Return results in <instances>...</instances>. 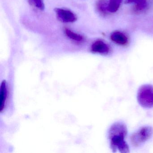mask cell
I'll return each mask as SVG.
<instances>
[{
  "instance_id": "cell-7",
  "label": "cell",
  "mask_w": 153,
  "mask_h": 153,
  "mask_svg": "<svg viewBox=\"0 0 153 153\" xmlns=\"http://www.w3.org/2000/svg\"><path fill=\"white\" fill-rule=\"evenodd\" d=\"M8 90L7 83L3 81L1 86V112L5 109L7 97Z\"/></svg>"
},
{
  "instance_id": "cell-2",
  "label": "cell",
  "mask_w": 153,
  "mask_h": 153,
  "mask_svg": "<svg viewBox=\"0 0 153 153\" xmlns=\"http://www.w3.org/2000/svg\"><path fill=\"white\" fill-rule=\"evenodd\" d=\"M137 99L139 104L145 108L153 107V86L144 85L138 90Z\"/></svg>"
},
{
  "instance_id": "cell-1",
  "label": "cell",
  "mask_w": 153,
  "mask_h": 153,
  "mask_svg": "<svg viewBox=\"0 0 153 153\" xmlns=\"http://www.w3.org/2000/svg\"><path fill=\"white\" fill-rule=\"evenodd\" d=\"M127 126L122 122L114 123L108 131V138L113 152L117 150L121 153L129 152V148L125 139L127 135Z\"/></svg>"
},
{
  "instance_id": "cell-8",
  "label": "cell",
  "mask_w": 153,
  "mask_h": 153,
  "mask_svg": "<svg viewBox=\"0 0 153 153\" xmlns=\"http://www.w3.org/2000/svg\"><path fill=\"white\" fill-rule=\"evenodd\" d=\"M123 0H108V10L114 13L118 11Z\"/></svg>"
},
{
  "instance_id": "cell-3",
  "label": "cell",
  "mask_w": 153,
  "mask_h": 153,
  "mask_svg": "<svg viewBox=\"0 0 153 153\" xmlns=\"http://www.w3.org/2000/svg\"><path fill=\"white\" fill-rule=\"evenodd\" d=\"M153 128L151 126H143L133 133L130 137L131 145L139 147L146 142L152 137Z\"/></svg>"
},
{
  "instance_id": "cell-11",
  "label": "cell",
  "mask_w": 153,
  "mask_h": 153,
  "mask_svg": "<svg viewBox=\"0 0 153 153\" xmlns=\"http://www.w3.org/2000/svg\"><path fill=\"white\" fill-rule=\"evenodd\" d=\"M37 8L40 10L44 9V4L42 0H31Z\"/></svg>"
},
{
  "instance_id": "cell-10",
  "label": "cell",
  "mask_w": 153,
  "mask_h": 153,
  "mask_svg": "<svg viewBox=\"0 0 153 153\" xmlns=\"http://www.w3.org/2000/svg\"><path fill=\"white\" fill-rule=\"evenodd\" d=\"M65 33L67 36L73 41L80 42H82L83 40V37L82 36L72 32L70 29H66Z\"/></svg>"
},
{
  "instance_id": "cell-12",
  "label": "cell",
  "mask_w": 153,
  "mask_h": 153,
  "mask_svg": "<svg viewBox=\"0 0 153 153\" xmlns=\"http://www.w3.org/2000/svg\"><path fill=\"white\" fill-rule=\"evenodd\" d=\"M138 1L139 0H125V3L126 4H134L135 5Z\"/></svg>"
},
{
  "instance_id": "cell-6",
  "label": "cell",
  "mask_w": 153,
  "mask_h": 153,
  "mask_svg": "<svg viewBox=\"0 0 153 153\" xmlns=\"http://www.w3.org/2000/svg\"><path fill=\"white\" fill-rule=\"evenodd\" d=\"M111 39L114 42L119 45H124L128 43V37L124 33L119 31L113 33L111 34Z\"/></svg>"
},
{
  "instance_id": "cell-9",
  "label": "cell",
  "mask_w": 153,
  "mask_h": 153,
  "mask_svg": "<svg viewBox=\"0 0 153 153\" xmlns=\"http://www.w3.org/2000/svg\"><path fill=\"white\" fill-rule=\"evenodd\" d=\"M97 8L98 10L102 14H106L108 10V1L99 0L97 3Z\"/></svg>"
},
{
  "instance_id": "cell-5",
  "label": "cell",
  "mask_w": 153,
  "mask_h": 153,
  "mask_svg": "<svg viewBox=\"0 0 153 153\" xmlns=\"http://www.w3.org/2000/svg\"><path fill=\"white\" fill-rule=\"evenodd\" d=\"M110 47L103 41L98 40L92 44L91 51L92 52L103 55H106L110 52Z\"/></svg>"
},
{
  "instance_id": "cell-4",
  "label": "cell",
  "mask_w": 153,
  "mask_h": 153,
  "mask_svg": "<svg viewBox=\"0 0 153 153\" xmlns=\"http://www.w3.org/2000/svg\"><path fill=\"white\" fill-rule=\"evenodd\" d=\"M56 12L59 19L64 23H73L76 20L75 14L70 10L58 8Z\"/></svg>"
}]
</instances>
